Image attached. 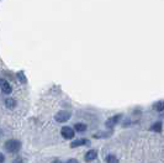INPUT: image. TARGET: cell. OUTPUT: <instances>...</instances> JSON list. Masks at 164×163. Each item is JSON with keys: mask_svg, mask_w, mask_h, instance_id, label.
<instances>
[{"mask_svg": "<svg viewBox=\"0 0 164 163\" xmlns=\"http://www.w3.org/2000/svg\"><path fill=\"white\" fill-rule=\"evenodd\" d=\"M20 147H21V143H20L19 141H16V140H9V141L5 143L6 151H8V152H11V153L17 152V151L20 150Z\"/></svg>", "mask_w": 164, "mask_h": 163, "instance_id": "6da1fadb", "label": "cell"}, {"mask_svg": "<svg viewBox=\"0 0 164 163\" xmlns=\"http://www.w3.org/2000/svg\"><path fill=\"white\" fill-rule=\"evenodd\" d=\"M60 132H62V136L64 139H67V140H71V139L74 137V130L72 127H69V126H64Z\"/></svg>", "mask_w": 164, "mask_h": 163, "instance_id": "7a4b0ae2", "label": "cell"}, {"mask_svg": "<svg viewBox=\"0 0 164 163\" xmlns=\"http://www.w3.org/2000/svg\"><path fill=\"white\" fill-rule=\"evenodd\" d=\"M69 117H71V113L67 111V110H62L56 115V120L58 122H64V121L69 120Z\"/></svg>", "mask_w": 164, "mask_h": 163, "instance_id": "3957f363", "label": "cell"}, {"mask_svg": "<svg viewBox=\"0 0 164 163\" xmlns=\"http://www.w3.org/2000/svg\"><path fill=\"white\" fill-rule=\"evenodd\" d=\"M0 88H2V90H3L5 94H10V93H11V85H10L6 80H4V79L0 80Z\"/></svg>", "mask_w": 164, "mask_h": 163, "instance_id": "277c9868", "label": "cell"}, {"mask_svg": "<svg viewBox=\"0 0 164 163\" xmlns=\"http://www.w3.org/2000/svg\"><path fill=\"white\" fill-rule=\"evenodd\" d=\"M120 115H116V116H112V117H110L108 121H106V127H109V128H112L117 122H118V120H120Z\"/></svg>", "mask_w": 164, "mask_h": 163, "instance_id": "5b68a950", "label": "cell"}, {"mask_svg": "<svg viewBox=\"0 0 164 163\" xmlns=\"http://www.w3.org/2000/svg\"><path fill=\"white\" fill-rule=\"evenodd\" d=\"M97 157V152L95 150H90L85 153V161L86 162H90V161H94L95 158Z\"/></svg>", "mask_w": 164, "mask_h": 163, "instance_id": "8992f818", "label": "cell"}, {"mask_svg": "<svg viewBox=\"0 0 164 163\" xmlns=\"http://www.w3.org/2000/svg\"><path fill=\"white\" fill-rule=\"evenodd\" d=\"M88 143V141L86 140H84V139H82V140H77V141H73L72 143H71V147L72 148H74V147H78V146H83V145H86Z\"/></svg>", "mask_w": 164, "mask_h": 163, "instance_id": "52a82bcc", "label": "cell"}, {"mask_svg": "<svg viewBox=\"0 0 164 163\" xmlns=\"http://www.w3.org/2000/svg\"><path fill=\"white\" fill-rule=\"evenodd\" d=\"M5 105H6V108H9V109H14V108L16 106V102L13 99V98H8V99L5 100Z\"/></svg>", "mask_w": 164, "mask_h": 163, "instance_id": "ba28073f", "label": "cell"}, {"mask_svg": "<svg viewBox=\"0 0 164 163\" xmlns=\"http://www.w3.org/2000/svg\"><path fill=\"white\" fill-rule=\"evenodd\" d=\"M153 109L155 111H163L164 110V102L160 100V102H157L154 105H153Z\"/></svg>", "mask_w": 164, "mask_h": 163, "instance_id": "9c48e42d", "label": "cell"}, {"mask_svg": "<svg viewBox=\"0 0 164 163\" xmlns=\"http://www.w3.org/2000/svg\"><path fill=\"white\" fill-rule=\"evenodd\" d=\"M162 126H163L162 122L158 121V122H155V124L152 125V128L151 130H152V131H155V132H160L162 131Z\"/></svg>", "mask_w": 164, "mask_h": 163, "instance_id": "30bf717a", "label": "cell"}, {"mask_svg": "<svg viewBox=\"0 0 164 163\" xmlns=\"http://www.w3.org/2000/svg\"><path fill=\"white\" fill-rule=\"evenodd\" d=\"M74 128H75V131H78V132H84L86 130V125L85 124H75Z\"/></svg>", "mask_w": 164, "mask_h": 163, "instance_id": "8fae6325", "label": "cell"}, {"mask_svg": "<svg viewBox=\"0 0 164 163\" xmlns=\"http://www.w3.org/2000/svg\"><path fill=\"white\" fill-rule=\"evenodd\" d=\"M106 163H118V159L114 154H109L106 157Z\"/></svg>", "mask_w": 164, "mask_h": 163, "instance_id": "7c38bea8", "label": "cell"}, {"mask_svg": "<svg viewBox=\"0 0 164 163\" xmlns=\"http://www.w3.org/2000/svg\"><path fill=\"white\" fill-rule=\"evenodd\" d=\"M17 76H19V77H20V78H19V79H20V80H22V82H24V83H25V82H26V79H25V77H24V74H22V73H17Z\"/></svg>", "mask_w": 164, "mask_h": 163, "instance_id": "4fadbf2b", "label": "cell"}, {"mask_svg": "<svg viewBox=\"0 0 164 163\" xmlns=\"http://www.w3.org/2000/svg\"><path fill=\"white\" fill-rule=\"evenodd\" d=\"M67 163H79V162H78L77 159H74V158H72V159H69V161H68Z\"/></svg>", "mask_w": 164, "mask_h": 163, "instance_id": "5bb4252c", "label": "cell"}, {"mask_svg": "<svg viewBox=\"0 0 164 163\" xmlns=\"http://www.w3.org/2000/svg\"><path fill=\"white\" fill-rule=\"evenodd\" d=\"M14 163H22V159L21 158H16V159H14Z\"/></svg>", "mask_w": 164, "mask_h": 163, "instance_id": "9a60e30c", "label": "cell"}, {"mask_svg": "<svg viewBox=\"0 0 164 163\" xmlns=\"http://www.w3.org/2000/svg\"><path fill=\"white\" fill-rule=\"evenodd\" d=\"M4 162V154L3 153H0V163Z\"/></svg>", "mask_w": 164, "mask_h": 163, "instance_id": "2e32d148", "label": "cell"}, {"mask_svg": "<svg viewBox=\"0 0 164 163\" xmlns=\"http://www.w3.org/2000/svg\"><path fill=\"white\" fill-rule=\"evenodd\" d=\"M52 163H62V162H60V161H58V159H56V161H53Z\"/></svg>", "mask_w": 164, "mask_h": 163, "instance_id": "e0dca14e", "label": "cell"}]
</instances>
